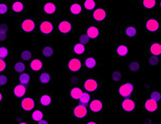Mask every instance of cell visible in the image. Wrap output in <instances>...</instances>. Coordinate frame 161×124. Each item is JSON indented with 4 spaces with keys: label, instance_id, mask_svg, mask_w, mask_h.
I'll return each mask as SVG.
<instances>
[{
    "label": "cell",
    "instance_id": "6da1fadb",
    "mask_svg": "<svg viewBox=\"0 0 161 124\" xmlns=\"http://www.w3.org/2000/svg\"><path fill=\"white\" fill-rule=\"evenodd\" d=\"M36 16L40 18L57 21L63 13L61 2L58 0H40L37 1Z\"/></svg>",
    "mask_w": 161,
    "mask_h": 124
},
{
    "label": "cell",
    "instance_id": "7a4b0ae2",
    "mask_svg": "<svg viewBox=\"0 0 161 124\" xmlns=\"http://www.w3.org/2000/svg\"><path fill=\"white\" fill-rule=\"evenodd\" d=\"M78 84L84 91L95 95L103 89V78L95 72H83L79 75Z\"/></svg>",
    "mask_w": 161,
    "mask_h": 124
},
{
    "label": "cell",
    "instance_id": "3957f363",
    "mask_svg": "<svg viewBox=\"0 0 161 124\" xmlns=\"http://www.w3.org/2000/svg\"><path fill=\"white\" fill-rule=\"evenodd\" d=\"M136 93H137V88L133 83L123 82L119 84L112 85L111 88L112 96L119 101L127 98H136Z\"/></svg>",
    "mask_w": 161,
    "mask_h": 124
},
{
    "label": "cell",
    "instance_id": "277c9868",
    "mask_svg": "<svg viewBox=\"0 0 161 124\" xmlns=\"http://www.w3.org/2000/svg\"><path fill=\"white\" fill-rule=\"evenodd\" d=\"M86 19L88 23L95 24V25L100 26L103 28L104 26L109 25L111 22L110 9H109L107 6L102 4L101 6H99L94 13H92Z\"/></svg>",
    "mask_w": 161,
    "mask_h": 124
},
{
    "label": "cell",
    "instance_id": "5b68a950",
    "mask_svg": "<svg viewBox=\"0 0 161 124\" xmlns=\"http://www.w3.org/2000/svg\"><path fill=\"white\" fill-rule=\"evenodd\" d=\"M35 98L37 106L44 110L52 108L55 105V92H54L53 88L36 89Z\"/></svg>",
    "mask_w": 161,
    "mask_h": 124
},
{
    "label": "cell",
    "instance_id": "8992f818",
    "mask_svg": "<svg viewBox=\"0 0 161 124\" xmlns=\"http://www.w3.org/2000/svg\"><path fill=\"white\" fill-rule=\"evenodd\" d=\"M37 29L36 33L43 37V39H53L56 32V21L44 19L37 17Z\"/></svg>",
    "mask_w": 161,
    "mask_h": 124
},
{
    "label": "cell",
    "instance_id": "52a82bcc",
    "mask_svg": "<svg viewBox=\"0 0 161 124\" xmlns=\"http://www.w3.org/2000/svg\"><path fill=\"white\" fill-rule=\"evenodd\" d=\"M78 28V20L72 18L71 16L67 15L56 21V32L60 35H70L74 33Z\"/></svg>",
    "mask_w": 161,
    "mask_h": 124
},
{
    "label": "cell",
    "instance_id": "ba28073f",
    "mask_svg": "<svg viewBox=\"0 0 161 124\" xmlns=\"http://www.w3.org/2000/svg\"><path fill=\"white\" fill-rule=\"evenodd\" d=\"M61 71L64 75H82V59L76 57L69 56L68 58H64L61 61Z\"/></svg>",
    "mask_w": 161,
    "mask_h": 124
},
{
    "label": "cell",
    "instance_id": "9c48e42d",
    "mask_svg": "<svg viewBox=\"0 0 161 124\" xmlns=\"http://www.w3.org/2000/svg\"><path fill=\"white\" fill-rule=\"evenodd\" d=\"M54 81H55V75L53 70L49 67H46L44 70L33 75V85L36 89L52 88Z\"/></svg>",
    "mask_w": 161,
    "mask_h": 124
},
{
    "label": "cell",
    "instance_id": "30bf717a",
    "mask_svg": "<svg viewBox=\"0 0 161 124\" xmlns=\"http://www.w3.org/2000/svg\"><path fill=\"white\" fill-rule=\"evenodd\" d=\"M36 55L44 60H52L55 56L54 43L51 39H42L36 43Z\"/></svg>",
    "mask_w": 161,
    "mask_h": 124
},
{
    "label": "cell",
    "instance_id": "8fae6325",
    "mask_svg": "<svg viewBox=\"0 0 161 124\" xmlns=\"http://www.w3.org/2000/svg\"><path fill=\"white\" fill-rule=\"evenodd\" d=\"M91 118L90 112L86 106L81 103H71L70 105V122H84Z\"/></svg>",
    "mask_w": 161,
    "mask_h": 124
},
{
    "label": "cell",
    "instance_id": "7c38bea8",
    "mask_svg": "<svg viewBox=\"0 0 161 124\" xmlns=\"http://www.w3.org/2000/svg\"><path fill=\"white\" fill-rule=\"evenodd\" d=\"M19 31L23 34H32L36 33L37 29V18L32 16H24L20 18L19 24H18Z\"/></svg>",
    "mask_w": 161,
    "mask_h": 124
},
{
    "label": "cell",
    "instance_id": "4fadbf2b",
    "mask_svg": "<svg viewBox=\"0 0 161 124\" xmlns=\"http://www.w3.org/2000/svg\"><path fill=\"white\" fill-rule=\"evenodd\" d=\"M143 30L150 35H156L161 32V17L147 16L142 22Z\"/></svg>",
    "mask_w": 161,
    "mask_h": 124
},
{
    "label": "cell",
    "instance_id": "5bb4252c",
    "mask_svg": "<svg viewBox=\"0 0 161 124\" xmlns=\"http://www.w3.org/2000/svg\"><path fill=\"white\" fill-rule=\"evenodd\" d=\"M28 13V1L26 0H15L9 1V17L22 18Z\"/></svg>",
    "mask_w": 161,
    "mask_h": 124
},
{
    "label": "cell",
    "instance_id": "9a60e30c",
    "mask_svg": "<svg viewBox=\"0 0 161 124\" xmlns=\"http://www.w3.org/2000/svg\"><path fill=\"white\" fill-rule=\"evenodd\" d=\"M36 108H37V105H36L35 95H33L32 93L19 101V113L24 118H25L30 112H32Z\"/></svg>",
    "mask_w": 161,
    "mask_h": 124
},
{
    "label": "cell",
    "instance_id": "2e32d148",
    "mask_svg": "<svg viewBox=\"0 0 161 124\" xmlns=\"http://www.w3.org/2000/svg\"><path fill=\"white\" fill-rule=\"evenodd\" d=\"M119 115L136 116L137 114V102L136 98H127L119 101Z\"/></svg>",
    "mask_w": 161,
    "mask_h": 124
},
{
    "label": "cell",
    "instance_id": "e0dca14e",
    "mask_svg": "<svg viewBox=\"0 0 161 124\" xmlns=\"http://www.w3.org/2000/svg\"><path fill=\"white\" fill-rule=\"evenodd\" d=\"M70 56L76 57L79 59H83L87 55L94 54V49L85 47L84 44H80L79 41H72L70 44Z\"/></svg>",
    "mask_w": 161,
    "mask_h": 124
},
{
    "label": "cell",
    "instance_id": "ac0fdd59",
    "mask_svg": "<svg viewBox=\"0 0 161 124\" xmlns=\"http://www.w3.org/2000/svg\"><path fill=\"white\" fill-rule=\"evenodd\" d=\"M105 106L106 102L103 97H96L95 96L87 106L91 117H103Z\"/></svg>",
    "mask_w": 161,
    "mask_h": 124
},
{
    "label": "cell",
    "instance_id": "d6986e66",
    "mask_svg": "<svg viewBox=\"0 0 161 124\" xmlns=\"http://www.w3.org/2000/svg\"><path fill=\"white\" fill-rule=\"evenodd\" d=\"M131 48L129 44L123 40H116L112 44L111 47V56L114 58H126L130 55Z\"/></svg>",
    "mask_w": 161,
    "mask_h": 124
},
{
    "label": "cell",
    "instance_id": "ffe728a7",
    "mask_svg": "<svg viewBox=\"0 0 161 124\" xmlns=\"http://www.w3.org/2000/svg\"><path fill=\"white\" fill-rule=\"evenodd\" d=\"M102 65V59L94 54L87 55L82 59V71L83 72H95L99 66ZM82 72V74H83Z\"/></svg>",
    "mask_w": 161,
    "mask_h": 124
},
{
    "label": "cell",
    "instance_id": "44dd1931",
    "mask_svg": "<svg viewBox=\"0 0 161 124\" xmlns=\"http://www.w3.org/2000/svg\"><path fill=\"white\" fill-rule=\"evenodd\" d=\"M84 33L90 37V39L96 43V41H102L104 39V33L103 28L100 26H97L95 24L86 23V25L84 26Z\"/></svg>",
    "mask_w": 161,
    "mask_h": 124
},
{
    "label": "cell",
    "instance_id": "7402d4cb",
    "mask_svg": "<svg viewBox=\"0 0 161 124\" xmlns=\"http://www.w3.org/2000/svg\"><path fill=\"white\" fill-rule=\"evenodd\" d=\"M119 33H121V40L127 44L135 41L137 39V28L135 25H122Z\"/></svg>",
    "mask_w": 161,
    "mask_h": 124
},
{
    "label": "cell",
    "instance_id": "603a6c76",
    "mask_svg": "<svg viewBox=\"0 0 161 124\" xmlns=\"http://www.w3.org/2000/svg\"><path fill=\"white\" fill-rule=\"evenodd\" d=\"M161 112V102L154 101L152 99L146 98L142 103V113L146 116H157Z\"/></svg>",
    "mask_w": 161,
    "mask_h": 124
},
{
    "label": "cell",
    "instance_id": "cb8c5ba5",
    "mask_svg": "<svg viewBox=\"0 0 161 124\" xmlns=\"http://www.w3.org/2000/svg\"><path fill=\"white\" fill-rule=\"evenodd\" d=\"M9 91H11V96L13 99L20 101V99H22L23 97H25V96L31 94L32 90H30V89L25 87V86H23L14 81L11 88H9Z\"/></svg>",
    "mask_w": 161,
    "mask_h": 124
},
{
    "label": "cell",
    "instance_id": "d4e9b609",
    "mask_svg": "<svg viewBox=\"0 0 161 124\" xmlns=\"http://www.w3.org/2000/svg\"><path fill=\"white\" fill-rule=\"evenodd\" d=\"M45 68V60L39 57L37 55H35V57L27 63V70L33 75L39 74V72L44 70Z\"/></svg>",
    "mask_w": 161,
    "mask_h": 124
},
{
    "label": "cell",
    "instance_id": "484cf974",
    "mask_svg": "<svg viewBox=\"0 0 161 124\" xmlns=\"http://www.w3.org/2000/svg\"><path fill=\"white\" fill-rule=\"evenodd\" d=\"M12 25L8 21H0V44L11 43Z\"/></svg>",
    "mask_w": 161,
    "mask_h": 124
},
{
    "label": "cell",
    "instance_id": "4316f807",
    "mask_svg": "<svg viewBox=\"0 0 161 124\" xmlns=\"http://www.w3.org/2000/svg\"><path fill=\"white\" fill-rule=\"evenodd\" d=\"M145 55L158 57L161 59V41H146Z\"/></svg>",
    "mask_w": 161,
    "mask_h": 124
},
{
    "label": "cell",
    "instance_id": "83f0119b",
    "mask_svg": "<svg viewBox=\"0 0 161 124\" xmlns=\"http://www.w3.org/2000/svg\"><path fill=\"white\" fill-rule=\"evenodd\" d=\"M24 71H27V63L19 60L18 58L17 59L13 58V60L9 62V72L13 75V78L21 75Z\"/></svg>",
    "mask_w": 161,
    "mask_h": 124
},
{
    "label": "cell",
    "instance_id": "f1b7e54d",
    "mask_svg": "<svg viewBox=\"0 0 161 124\" xmlns=\"http://www.w3.org/2000/svg\"><path fill=\"white\" fill-rule=\"evenodd\" d=\"M125 70H127V72H130V74H140L145 70V66H143L142 60L130 58V59L127 60Z\"/></svg>",
    "mask_w": 161,
    "mask_h": 124
},
{
    "label": "cell",
    "instance_id": "f546056e",
    "mask_svg": "<svg viewBox=\"0 0 161 124\" xmlns=\"http://www.w3.org/2000/svg\"><path fill=\"white\" fill-rule=\"evenodd\" d=\"M69 16L72 18L77 19L80 17H84L83 6H82V1L78 0H72L69 2Z\"/></svg>",
    "mask_w": 161,
    "mask_h": 124
},
{
    "label": "cell",
    "instance_id": "4dcf8cb0",
    "mask_svg": "<svg viewBox=\"0 0 161 124\" xmlns=\"http://www.w3.org/2000/svg\"><path fill=\"white\" fill-rule=\"evenodd\" d=\"M14 81L19 83L23 86H25L30 90H32V87H33V75H31L30 72L27 70V71H24L22 72L21 75H17V77L14 78Z\"/></svg>",
    "mask_w": 161,
    "mask_h": 124
},
{
    "label": "cell",
    "instance_id": "1f68e13d",
    "mask_svg": "<svg viewBox=\"0 0 161 124\" xmlns=\"http://www.w3.org/2000/svg\"><path fill=\"white\" fill-rule=\"evenodd\" d=\"M83 89L80 87L79 84H75V85H70L69 89V99L70 103H77L79 102L80 97L83 93Z\"/></svg>",
    "mask_w": 161,
    "mask_h": 124
},
{
    "label": "cell",
    "instance_id": "d6a6232c",
    "mask_svg": "<svg viewBox=\"0 0 161 124\" xmlns=\"http://www.w3.org/2000/svg\"><path fill=\"white\" fill-rule=\"evenodd\" d=\"M127 75H128V72H127V70H125V68H122V67L114 68L111 71L112 85H116V84H119V83L125 82V79L127 78Z\"/></svg>",
    "mask_w": 161,
    "mask_h": 124
},
{
    "label": "cell",
    "instance_id": "836d02e7",
    "mask_svg": "<svg viewBox=\"0 0 161 124\" xmlns=\"http://www.w3.org/2000/svg\"><path fill=\"white\" fill-rule=\"evenodd\" d=\"M45 117H46L45 110L40 108V106H37V108H36L32 112H30L28 115L25 117V119L28 120L31 124H35L36 122L41 121V120L44 119Z\"/></svg>",
    "mask_w": 161,
    "mask_h": 124
},
{
    "label": "cell",
    "instance_id": "e575fe53",
    "mask_svg": "<svg viewBox=\"0 0 161 124\" xmlns=\"http://www.w3.org/2000/svg\"><path fill=\"white\" fill-rule=\"evenodd\" d=\"M101 5H102V3L100 1H97V0H84V1H82L84 17L87 18L92 13H94L95 10Z\"/></svg>",
    "mask_w": 161,
    "mask_h": 124
},
{
    "label": "cell",
    "instance_id": "d590c367",
    "mask_svg": "<svg viewBox=\"0 0 161 124\" xmlns=\"http://www.w3.org/2000/svg\"><path fill=\"white\" fill-rule=\"evenodd\" d=\"M0 59L11 62L13 60V47L12 43L0 44Z\"/></svg>",
    "mask_w": 161,
    "mask_h": 124
},
{
    "label": "cell",
    "instance_id": "8d00e7d4",
    "mask_svg": "<svg viewBox=\"0 0 161 124\" xmlns=\"http://www.w3.org/2000/svg\"><path fill=\"white\" fill-rule=\"evenodd\" d=\"M14 82V78L11 75V72H3L0 74V89L1 90H6L9 89Z\"/></svg>",
    "mask_w": 161,
    "mask_h": 124
},
{
    "label": "cell",
    "instance_id": "74e56055",
    "mask_svg": "<svg viewBox=\"0 0 161 124\" xmlns=\"http://www.w3.org/2000/svg\"><path fill=\"white\" fill-rule=\"evenodd\" d=\"M158 1L157 0H139L137 2V8L140 10H154L157 9Z\"/></svg>",
    "mask_w": 161,
    "mask_h": 124
},
{
    "label": "cell",
    "instance_id": "f35d334b",
    "mask_svg": "<svg viewBox=\"0 0 161 124\" xmlns=\"http://www.w3.org/2000/svg\"><path fill=\"white\" fill-rule=\"evenodd\" d=\"M146 98L152 99V101L157 102H161V89L158 87H150L146 91Z\"/></svg>",
    "mask_w": 161,
    "mask_h": 124
},
{
    "label": "cell",
    "instance_id": "ab89813d",
    "mask_svg": "<svg viewBox=\"0 0 161 124\" xmlns=\"http://www.w3.org/2000/svg\"><path fill=\"white\" fill-rule=\"evenodd\" d=\"M35 57V54H33V51L30 50L29 48H24L21 51L19 52V57L18 59L21 60L25 63H28V62Z\"/></svg>",
    "mask_w": 161,
    "mask_h": 124
},
{
    "label": "cell",
    "instance_id": "60d3db41",
    "mask_svg": "<svg viewBox=\"0 0 161 124\" xmlns=\"http://www.w3.org/2000/svg\"><path fill=\"white\" fill-rule=\"evenodd\" d=\"M9 17V0H0V18Z\"/></svg>",
    "mask_w": 161,
    "mask_h": 124
},
{
    "label": "cell",
    "instance_id": "b9f144b4",
    "mask_svg": "<svg viewBox=\"0 0 161 124\" xmlns=\"http://www.w3.org/2000/svg\"><path fill=\"white\" fill-rule=\"evenodd\" d=\"M77 41H79L80 44H84L85 47L91 48V49H94V41H92L85 33H81L79 35V37H78Z\"/></svg>",
    "mask_w": 161,
    "mask_h": 124
},
{
    "label": "cell",
    "instance_id": "7bdbcfd3",
    "mask_svg": "<svg viewBox=\"0 0 161 124\" xmlns=\"http://www.w3.org/2000/svg\"><path fill=\"white\" fill-rule=\"evenodd\" d=\"M94 97H95V95H92V94H91V93H88L86 91H83V93H82V95H81V97H80L79 103H81V105L87 106L88 103L91 102V101Z\"/></svg>",
    "mask_w": 161,
    "mask_h": 124
},
{
    "label": "cell",
    "instance_id": "ee69618b",
    "mask_svg": "<svg viewBox=\"0 0 161 124\" xmlns=\"http://www.w3.org/2000/svg\"><path fill=\"white\" fill-rule=\"evenodd\" d=\"M146 59L148 61V63L152 66H157L160 65L161 66V59L158 57H154V56H146Z\"/></svg>",
    "mask_w": 161,
    "mask_h": 124
},
{
    "label": "cell",
    "instance_id": "f6af8a7d",
    "mask_svg": "<svg viewBox=\"0 0 161 124\" xmlns=\"http://www.w3.org/2000/svg\"><path fill=\"white\" fill-rule=\"evenodd\" d=\"M84 124H103V117H91L84 121Z\"/></svg>",
    "mask_w": 161,
    "mask_h": 124
},
{
    "label": "cell",
    "instance_id": "bcb514c9",
    "mask_svg": "<svg viewBox=\"0 0 161 124\" xmlns=\"http://www.w3.org/2000/svg\"><path fill=\"white\" fill-rule=\"evenodd\" d=\"M9 72V62L0 59V74Z\"/></svg>",
    "mask_w": 161,
    "mask_h": 124
},
{
    "label": "cell",
    "instance_id": "7dc6e473",
    "mask_svg": "<svg viewBox=\"0 0 161 124\" xmlns=\"http://www.w3.org/2000/svg\"><path fill=\"white\" fill-rule=\"evenodd\" d=\"M35 124H53L52 123V117H51V116H46L44 119H42L41 121L36 122Z\"/></svg>",
    "mask_w": 161,
    "mask_h": 124
},
{
    "label": "cell",
    "instance_id": "c3c4849f",
    "mask_svg": "<svg viewBox=\"0 0 161 124\" xmlns=\"http://www.w3.org/2000/svg\"><path fill=\"white\" fill-rule=\"evenodd\" d=\"M4 92H3V90H1L0 89V108H2L3 105H4Z\"/></svg>",
    "mask_w": 161,
    "mask_h": 124
},
{
    "label": "cell",
    "instance_id": "681fc988",
    "mask_svg": "<svg viewBox=\"0 0 161 124\" xmlns=\"http://www.w3.org/2000/svg\"><path fill=\"white\" fill-rule=\"evenodd\" d=\"M13 124H31L30 123L28 120H26V119H24L23 121H20V122H15V123H13Z\"/></svg>",
    "mask_w": 161,
    "mask_h": 124
},
{
    "label": "cell",
    "instance_id": "f907efd6",
    "mask_svg": "<svg viewBox=\"0 0 161 124\" xmlns=\"http://www.w3.org/2000/svg\"><path fill=\"white\" fill-rule=\"evenodd\" d=\"M157 9H158L159 13H161V0H160V1H158V6H157Z\"/></svg>",
    "mask_w": 161,
    "mask_h": 124
},
{
    "label": "cell",
    "instance_id": "816d5d0a",
    "mask_svg": "<svg viewBox=\"0 0 161 124\" xmlns=\"http://www.w3.org/2000/svg\"><path fill=\"white\" fill-rule=\"evenodd\" d=\"M70 124H84V122H70Z\"/></svg>",
    "mask_w": 161,
    "mask_h": 124
},
{
    "label": "cell",
    "instance_id": "f5cc1de1",
    "mask_svg": "<svg viewBox=\"0 0 161 124\" xmlns=\"http://www.w3.org/2000/svg\"><path fill=\"white\" fill-rule=\"evenodd\" d=\"M0 124H5V123H4V122H3V121H2V120H0Z\"/></svg>",
    "mask_w": 161,
    "mask_h": 124
},
{
    "label": "cell",
    "instance_id": "db71d44e",
    "mask_svg": "<svg viewBox=\"0 0 161 124\" xmlns=\"http://www.w3.org/2000/svg\"><path fill=\"white\" fill-rule=\"evenodd\" d=\"M153 124H161V121L160 122H157V123H153Z\"/></svg>",
    "mask_w": 161,
    "mask_h": 124
},
{
    "label": "cell",
    "instance_id": "11a10c76",
    "mask_svg": "<svg viewBox=\"0 0 161 124\" xmlns=\"http://www.w3.org/2000/svg\"><path fill=\"white\" fill-rule=\"evenodd\" d=\"M160 117H161V112H160Z\"/></svg>",
    "mask_w": 161,
    "mask_h": 124
}]
</instances>
